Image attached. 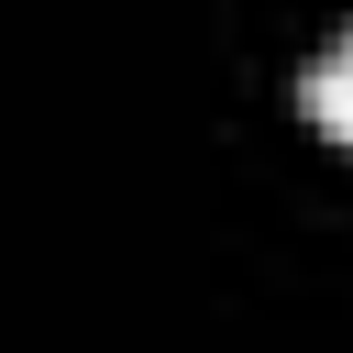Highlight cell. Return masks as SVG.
I'll return each mask as SVG.
<instances>
[{
	"instance_id": "cell-1",
	"label": "cell",
	"mask_w": 353,
	"mask_h": 353,
	"mask_svg": "<svg viewBox=\"0 0 353 353\" xmlns=\"http://www.w3.org/2000/svg\"><path fill=\"white\" fill-rule=\"evenodd\" d=\"M298 99H309V121H320L331 143H353V33H342L320 66H309V88H298Z\"/></svg>"
}]
</instances>
